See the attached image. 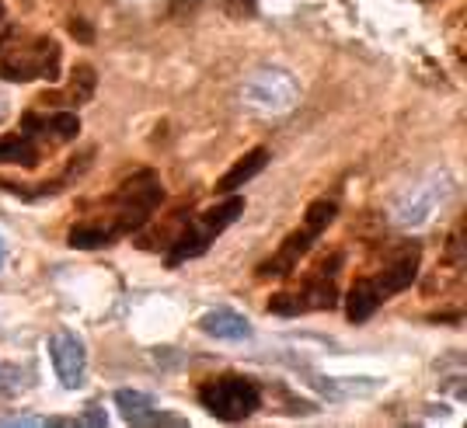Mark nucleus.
<instances>
[{
    "mask_svg": "<svg viewBox=\"0 0 467 428\" xmlns=\"http://www.w3.org/2000/svg\"><path fill=\"white\" fill-rule=\"evenodd\" d=\"M164 202V185L154 171H133L126 181H119L109 195H101L95 202H88V209L70 227L67 244L78 251H98V248H112L122 237L137 234L150 223L154 209Z\"/></svg>",
    "mask_w": 467,
    "mask_h": 428,
    "instance_id": "f257e3e1",
    "label": "nucleus"
},
{
    "mask_svg": "<svg viewBox=\"0 0 467 428\" xmlns=\"http://www.w3.org/2000/svg\"><path fill=\"white\" fill-rule=\"evenodd\" d=\"M346 269V254L331 251L328 258H321L314 265V272L304 279V286H296L293 292H275L269 300V313L279 317H300L311 311H331L338 303V275Z\"/></svg>",
    "mask_w": 467,
    "mask_h": 428,
    "instance_id": "39448f33",
    "label": "nucleus"
},
{
    "mask_svg": "<svg viewBox=\"0 0 467 428\" xmlns=\"http://www.w3.org/2000/svg\"><path fill=\"white\" fill-rule=\"evenodd\" d=\"M262 387L248 376H216L199 387V404L213 414L216 422H244L262 408Z\"/></svg>",
    "mask_w": 467,
    "mask_h": 428,
    "instance_id": "6e6552de",
    "label": "nucleus"
},
{
    "mask_svg": "<svg viewBox=\"0 0 467 428\" xmlns=\"http://www.w3.org/2000/svg\"><path fill=\"white\" fill-rule=\"evenodd\" d=\"M199 331L216 338V341H248L252 338V321L231 307H216L199 317Z\"/></svg>",
    "mask_w": 467,
    "mask_h": 428,
    "instance_id": "2eb2a0df",
    "label": "nucleus"
},
{
    "mask_svg": "<svg viewBox=\"0 0 467 428\" xmlns=\"http://www.w3.org/2000/svg\"><path fill=\"white\" fill-rule=\"evenodd\" d=\"M450 195H453L450 171H429L422 181H415L409 192L394 202L390 216H394L398 227H422V223L432 219L436 209H443V202H447Z\"/></svg>",
    "mask_w": 467,
    "mask_h": 428,
    "instance_id": "1a4fd4ad",
    "label": "nucleus"
},
{
    "mask_svg": "<svg viewBox=\"0 0 467 428\" xmlns=\"http://www.w3.org/2000/svg\"><path fill=\"white\" fill-rule=\"evenodd\" d=\"M116 408L126 425H137V428H185L189 425L185 418L157 408L154 401H150L147 393H140V390H116Z\"/></svg>",
    "mask_w": 467,
    "mask_h": 428,
    "instance_id": "f8f14e48",
    "label": "nucleus"
},
{
    "mask_svg": "<svg viewBox=\"0 0 467 428\" xmlns=\"http://www.w3.org/2000/svg\"><path fill=\"white\" fill-rule=\"evenodd\" d=\"M98 87V77H95V66L91 63H78L74 66V74L67 80V87L63 91H53V95H42L36 105H53V108H80L84 101H91Z\"/></svg>",
    "mask_w": 467,
    "mask_h": 428,
    "instance_id": "4468645a",
    "label": "nucleus"
},
{
    "mask_svg": "<svg viewBox=\"0 0 467 428\" xmlns=\"http://www.w3.org/2000/svg\"><path fill=\"white\" fill-rule=\"evenodd\" d=\"M91 157H95V150H84L80 157H70V160H67V168H63V171H59V178H53V181H42V185H15V181L0 178V189H4V192H11V195H18V199H25V202L49 199V195H59L63 189H70L74 181H80V178L88 175Z\"/></svg>",
    "mask_w": 467,
    "mask_h": 428,
    "instance_id": "ddd939ff",
    "label": "nucleus"
},
{
    "mask_svg": "<svg viewBox=\"0 0 467 428\" xmlns=\"http://www.w3.org/2000/svg\"><path fill=\"white\" fill-rule=\"evenodd\" d=\"M335 202L331 199H314L311 206H307V216H304V223L293 230L283 244H279V251L269 258V261H262L258 265V279H283V275H290L296 265H300V258L311 251L314 244L321 240V234L331 227V219H335Z\"/></svg>",
    "mask_w": 467,
    "mask_h": 428,
    "instance_id": "0eeeda50",
    "label": "nucleus"
},
{
    "mask_svg": "<svg viewBox=\"0 0 467 428\" xmlns=\"http://www.w3.org/2000/svg\"><path fill=\"white\" fill-rule=\"evenodd\" d=\"M300 97V87L286 70H258L244 84V101L258 112H286Z\"/></svg>",
    "mask_w": 467,
    "mask_h": 428,
    "instance_id": "9b49d317",
    "label": "nucleus"
},
{
    "mask_svg": "<svg viewBox=\"0 0 467 428\" xmlns=\"http://www.w3.org/2000/svg\"><path fill=\"white\" fill-rule=\"evenodd\" d=\"M0 21H4V0H0Z\"/></svg>",
    "mask_w": 467,
    "mask_h": 428,
    "instance_id": "412c9836",
    "label": "nucleus"
},
{
    "mask_svg": "<svg viewBox=\"0 0 467 428\" xmlns=\"http://www.w3.org/2000/svg\"><path fill=\"white\" fill-rule=\"evenodd\" d=\"M419 258H422V248L411 240V244L394 248L380 269L359 275V279L352 282L349 296H346V317H349L352 324L370 321L373 311H377L388 296L409 290L411 282H415V275H419Z\"/></svg>",
    "mask_w": 467,
    "mask_h": 428,
    "instance_id": "20e7f679",
    "label": "nucleus"
},
{
    "mask_svg": "<svg viewBox=\"0 0 467 428\" xmlns=\"http://www.w3.org/2000/svg\"><path fill=\"white\" fill-rule=\"evenodd\" d=\"M241 213H244V199H241V195H231V199H223V202L213 206V209H206V213L185 219L182 230H178V237L168 244V265L175 269V265H182V261H192V258H199V254H206L210 251V244H213L216 237L223 234Z\"/></svg>",
    "mask_w": 467,
    "mask_h": 428,
    "instance_id": "423d86ee",
    "label": "nucleus"
},
{
    "mask_svg": "<svg viewBox=\"0 0 467 428\" xmlns=\"http://www.w3.org/2000/svg\"><path fill=\"white\" fill-rule=\"evenodd\" d=\"M7 116H11V97L0 91V126L7 122Z\"/></svg>",
    "mask_w": 467,
    "mask_h": 428,
    "instance_id": "6ab92c4d",
    "label": "nucleus"
},
{
    "mask_svg": "<svg viewBox=\"0 0 467 428\" xmlns=\"http://www.w3.org/2000/svg\"><path fill=\"white\" fill-rule=\"evenodd\" d=\"M80 137V118L70 108L53 112H28L21 116V126L15 133L0 137V164H15L36 171L46 154H57L59 147L74 143Z\"/></svg>",
    "mask_w": 467,
    "mask_h": 428,
    "instance_id": "f03ea898",
    "label": "nucleus"
},
{
    "mask_svg": "<svg viewBox=\"0 0 467 428\" xmlns=\"http://www.w3.org/2000/svg\"><path fill=\"white\" fill-rule=\"evenodd\" d=\"M70 36L80 42H91V28L84 25V18H70Z\"/></svg>",
    "mask_w": 467,
    "mask_h": 428,
    "instance_id": "a211bd4d",
    "label": "nucleus"
},
{
    "mask_svg": "<svg viewBox=\"0 0 467 428\" xmlns=\"http://www.w3.org/2000/svg\"><path fill=\"white\" fill-rule=\"evenodd\" d=\"M4 258H7V248H4V237H0V269H4Z\"/></svg>",
    "mask_w": 467,
    "mask_h": 428,
    "instance_id": "aec40b11",
    "label": "nucleus"
},
{
    "mask_svg": "<svg viewBox=\"0 0 467 428\" xmlns=\"http://www.w3.org/2000/svg\"><path fill=\"white\" fill-rule=\"evenodd\" d=\"M63 70V49L53 36L25 32L18 25L0 28V77L15 84L49 80L57 84Z\"/></svg>",
    "mask_w": 467,
    "mask_h": 428,
    "instance_id": "7ed1b4c3",
    "label": "nucleus"
},
{
    "mask_svg": "<svg viewBox=\"0 0 467 428\" xmlns=\"http://www.w3.org/2000/svg\"><path fill=\"white\" fill-rule=\"evenodd\" d=\"M78 425H98V428H101V425H105V414H101V408H95V404H91V408L78 418Z\"/></svg>",
    "mask_w": 467,
    "mask_h": 428,
    "instance_id": "f3484780",
    "label": "nucleus"
},
{
    "mask_svg": "<svg viewBox=\"0 0 467 428\" xmlns=\"http://www.w3.org/2000/svg\"><path fill=\"white\" fill-rule=\"evenodd\" d=\"M265 164H269V150H265V147H254V150H248L244 157H237V164L216 181V195H231V192H237V189H244L258 171H265Z\"/></svg>",
    "mask_w": 467,
    "mask_h": 428,
    "instance_id": "dca6fc26",
    "label": "nucleus"
},
{
    "mask_svg": "<svg viewBox=\"0 0 467 428\" xmlns=\"http://www.w3.org/2000/svg\"><path fill=\"white\" fill-rule=\"evenodd\" d=\"M49 362L57 370V380L67 390H80L88 383V345L78 331L57 328L49 334Z\"/></svg>",
    "mask_w": 467,
    "mask_h": 428,
    "instance_id": "9d476101",
    "label": "nucleus"
}]
</instances>
